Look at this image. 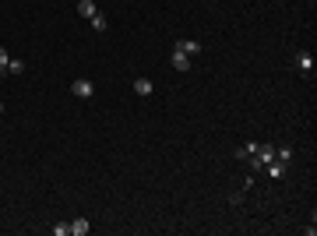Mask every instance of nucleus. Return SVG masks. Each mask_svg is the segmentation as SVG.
<instances>
[{"label": "nucleus", "instance_id": "f03ea898", "mask_svg": "<svg viewBox=\"0 0 317 236\" xmlns=\"http://www.w3.org/2000/svg\"><path fill=\"white\" fill-rule=\"evenodd\" d=\"M293 64H296V71H300L303 78H314V57H310L307 50H300V53L293 57Z\"/></svg>", "mask_w": 317, "mask_h": 236}, {"label": "nucleus", "instance_id": "6e6552de", "mask_svg": "<svg viewBox=\"0 0 317 236\" xmlns=\"http://www.w3.org/2000/svg\"><path fill=\"white\" fill-rule=\"evenodd\" d=\"M254 152H257V141H247V145H240V148H236V159H240V162H250Z\"/></svg>", "mask_w": 317, "mask_h": 236}, {"label": "nucleus", "instance_id": "0eeeda50", "mask_svg": "<svg viewBox=\"0 0 317 236\" xmlns=\"http://www.w3.org/2000/svg\"><path fill=\"white\" fill-rule=\"evenodd\" d=\"M169 60H173V67H176L180 74H183V71H190V57H187V53H180V50H173V57H169Z\"/></svg>", "mask_w": 317, "mask_h": 236}, {"label": "nucleus", "instance_id": "dca6fc26", "mask_svg": "<svg viewBox=\"0 0 317 236\" xmlns=\"http://www.w3.org/2000/svg\"><path fill=\"white\" fill-rule=\"evenodd\" d=\"M0 113H4V106H0Z\"/></svg>", "mask_w": 317, "mask_h": 236}, {"label": "nucleus", "instance_id": "4468645a", "mask_svg": "<svg viewBox=\"0 0 317 236\" xmlns=\"http://www.w3.org/2000/svg\"><path fill=\"white\" fill-rule=\"evenodd\" d=\"M53 236H71V226H67V222H57V226H53Z\"/></svg>", "mask_w": 317, "mask_h": 236}, {"label": "nucleus", "instance_id": "f8f14e48", "mask_svg": "<svg viewBox=\"0 0 317 236\" xmlns=\"http://www.w3.org/2000/svg\"><path fill=\"white\" fill-rule=\"evenodd\" d=\"M88 21H92V28H95V32H106V14H102V11H99L95 18H88Z\"/></svg>", "mask_w": 317, "mask_h": 236}, {"label": "nucleus", "instance_id": "9d476101", "mask_svg": "<svg viewBox=\"0 0 317 236\" xmlns=\"http://www.w3.org/2000/svg\"><path fill=\"white\" fill-rule=\"evenodd\" d=\"M67 226H71V236H88V229H92L88 219H74V222H67Z\"/></svg>", "mask_w": 317, "mask_h": 236}, {"label": "nucleus", "instance_id": "2eb2a0df", "mask_svg": "<svg viewBox=\"0 0 317 236\" xmlns=\"http://www.w3.org/2000/svg\"><path fill=\"white\" fill-rule=\"evenodd\" d=\"M7 64H11V53L0 46V71H7Z\"/></svg>", "mask_w": 317, "mask_h": 236}, {"label": "nucleus", "instance_id": "ddd939ff", "mask_svg": "<svg viewBox=\"0 0 317 236\" xmlns=\"http://www.w3.org/2000/svg\"><path fill=\"white\" fill-rule=\"evenodd\" d=\"M25 71V64L18 60V57H11V64H7V74H21Z\"/></svg>", "mask_w": 317, "mask_h": 236}, {"label": "nucleus", "instance_id": "f257e3e1", "mask_svg": "<svg viewBox=\"0 0 317 236\" xmlns=\"http://www.w3.org/2000/svg\"><path fill=\"white\" fill-rule=\"evenodd\" d=\"M271 159H275V145H257V152L250 159V169H264Z\"/></svg>", "mask_w": 317, "mask_h": 236}, {"label": "nucleus", "instance_id": "39448f33", "mask_svg": "<svg viewBox=\"0 0 317 236\" xmlns=\"http://www.w3.org/2000/svg\"><path fill=\"white\" fill-rule=\"evenodd\" d=\"M131 88H134V95H141V99L155 92V85H152V81H148V78H134V85H131Z\"/></svg>", "mask_w": 317, "mask_h": 236}, {"label": "nucleus", "instance_id": "20e7f679", "mask_svg": "<svg viewBox=\"0 0 317 236\" xmlns=\"http://www.w3.org/2000/svg\"><path fill=\"white\" fill-rule=\"evenodd\" d=\"M173 50H180V53H187V57H197V53H201V43H197V39H176Z\"/></svg>", "mask_w": 317, "mask_h": 236}, {"label": "nucleus", "instance_id": "7ed1b4c3", "mask_svg": "<svg viewBox=\"0 0 317 236\" xmlns=\"http://www.w3.org/2000/svg\"><path fill=\"white\" fill-rule=\"evenodd\" d=\"M71 95H78V99H92V95H95V85H92L88 78L71 81Z\"/></svg>", "mask_w": 317, "mask_h": 236}, {"label": "nucleus", "instance_id": "423d86ee", "mask_svg": "<svg viewBox=\"0 0 317 236\" xmlns=\"http://www.w3.org/2000/svg\"><path fill=\"white\" fill-rule=\"evenodd\" d=\"M296 159V148L293 145H282V148H275V162H282V166H289Z\"/></svg>", "mask_w": 317, "mask_h": 236}, {"label": "nucleus", "instance_id": "1a4fd4ad", "mask_svg": "<svg viewBox=\"0 0 317 236\" xmlns=\"http://www.w3.org/2000/svg\"><path fill=\"white\" fill-rule=\"evenodd\" d=\"M78 14H81V18H95V14H99L95 0H78Z\"/></svg>", "mask_w": 317, "mask_h": 236}, {"label": "nucleus", "instance_id": "9b49d317", "mask_svg": "<svg viewBox=\"0 0 317 236\" xmlns=\"http://www.w3.org/2000/svg\"><path fill=\"white\" fill-rule=\"evenodd\" d=\"M264 173H268V176H271V180H282V173H286V166H282V162H275V159H271V162H268V166H264Z\"/></svg>", "mask_w": 317, "mask_h": 236}]
</instances>
